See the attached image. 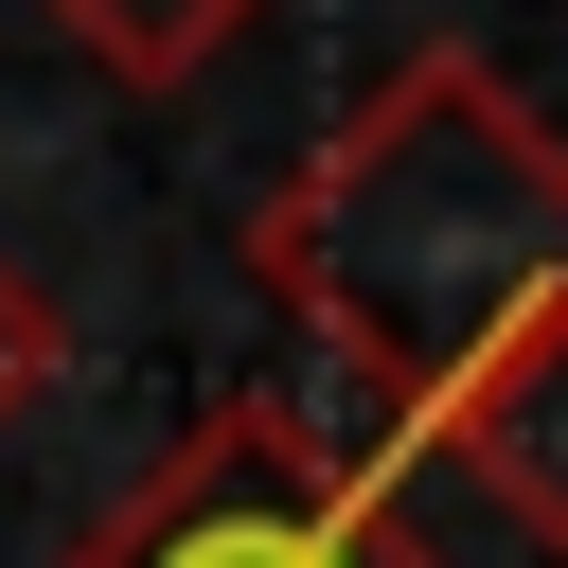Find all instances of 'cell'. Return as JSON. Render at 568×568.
Instances as JSON below:
<instances>
[{
	"mask_svg": "<svg viewBox=\"0 0 568 568\" xmlns=\"http://www.w3.org/2000/svg\"><path fill=\"white\" fill-rule=\"evenodd\" d=\"M36 18H53V36L106 71V89H195V71H213V53H231L266 0H36Z\"/></svg>",
	"mask_w": 568,
	"mask_h": 568,
	"instance_id": "4",
	"label": "cell"
},
{
	"mask_svg": "<svg viewBox=\"0 0 568 568\" xmlns=\"http://www.w3.org/2000/svg\"><path fill=\"white\" fill-rule=\"evenodd\" d=\"M426 444H444V462H462L532 550H568V320H550V337H515L479 390H444V408H426Z\"/></svg>",
	"mask_w": 568,
	"mask_h": 568,
	"instance_id": "3",
	"label": "cell"
},
{
	"mask_svg": "<svg viewBox=\"0 0 568 568\" xmlns=\"http://www.w3.org/2000/svg\"><path fill=\"white\" fill-rule=\"evenodd\" d=\"M248 248L302 302V337L426 426L444 390L568 320V124L497 53H408L320 124Z\"/></svg>",
	"mask_w": 568,
	"mask_h": 568,
	"instance_id": "1",
	"label": "cell"
},
{
	"mask_svg": "<svg viewBox=\"0 0 568 568\" xmlns=\"http://www.w3.org/2000/svg\"><path fill=\"white\" fill-rule=\"evenodd\" d=\"M36 390H53V302H36L18 266H0V426H18Z\"/></svg>",
	"mask_w": 568,
	"mask_h": 568,
	"instance_id": "5",
	"label": "cell"
},
{
	"mask_svg": "<svg viewBox=\"0 0 568 568\" xmlns=\"http://www.w3.org/2000/svg\"><path fill=\"white\" fill-rule=\"evenodd\" d=\"M71 568H444V550L390 515V479H373L337 426H302V408H213Z\"/></svg>",
	"mask_w": 568,
	"mask_h": 568,
	"instance_id": "2",
	"label": "cell"
}]
</instances>
